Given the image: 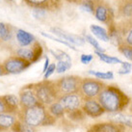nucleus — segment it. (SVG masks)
I'll return each mask as SVG.
<instances>
[{"instance_id":"nucleus-1","label":"nucleus","mask_w":132,"mask_h":132,"mask_svg":"<svg viewBox=\"0 0 132 132\" xmlns=\"http://www.w3.org/2000/svg\"><path fill=\"white\" fill-rule=\"evenodd\" d=\"M105 112L121 113L130 103V97L115 85H106L96 97Z\"/></svg>"},{"instance_id":"nucleus-2","label":"nucleus","mask_w":132,"mask_h":132,"mask_svg":"<svg viewBox=\"0 0 132 132\" xmlns=\"http://www.w3.org/2000/svg\"><path fill=\"white\" fill-rule=\"evenodd\" d=\"M16 116L19 120L34 128L39 126H50L55 125L57 121L42 103L29 108H20Z\"/></svg>"},{"instance_id":"nucleus-3","label":"nucleus","mask_w":132,"mask_h":132,"mask_svg":"<svg viewBox=\"0 0 132 132\" xmlns=\"http://www.w3.org/2000/svg\"><path fill=\"white\" fill-rule=\"evenodd\" d=\"M32 88L37 95L39 102L44 104V106H49L53 102L57 101L60 96L56 88L55 81L44 80L36 84H32Z\"/></svg>"},{"instance_id":"nucleus-4","label":"nucleus","mask_w":132,"mask_h":132,"mask_svg":"<svg viewBox=\"0 0 132 132\" xmlns=\"http://www.w3.org/2000/svg\"><path fill=\"white\" fill-rule=\"evenodd\" d=\"M105 86L106 84L97 78H91V77L82 78L79 89V95L84 100L96 98L100 92L105 88Z\"/></svg>"},{"instance_id":"nucleus-5","label":"nucleus","mask_w":132,"mask_h":132,"mask_svg":"<svg viewBox=\"0 0 132 132\" xmlns=\"http://www.w3.org/2000/svg\"><path fill=\"white\" fill-rule=\"evenodd\" d=\"M82 77L77 75H67L55 81L57 91L60 95L79 94Z\"/></svg>"},{"instance_id":"nucleus-6","label":"nucleus","mask_w":132,"mask_h":132,"mask_svg":"<svg viewBox=\"0 0 132 132\" xmlns=\"http://www.w3.org/2000/svg\"><path fill=\"white\" fill-rule=\"evenodd\" d=\"M2 66L6 74H18L27 70L31 66V63L19 56H11L4 61Z\"/></svg>"},{"instance_id":"nucleus-7","label":"nucleus","mask_w":132,"mask_h":132,"mask_svg":"<svg viewBox=\"0 0 132 132\" xmlns=\"http://www.w3.org/2000/svg\"><path fill=\"white\" fill-rule=\"evenodd\" d=\"M94 15L98 21L105 23L108 27L114 24L115 15H114L113 9H111L108 4L101 0L95 2V9Z\"/></svg>"},{"instance_id":"nucleus-8","label":"nucleus","mask_w":132,"mask_h":132,"mask_svg":"<svg viewBox=\"0 0 132 132\" xmlns=\"http://www.w3.org/2000/svg\"><path fill=\"white\" fill-rule=\"evenodd\" d=\"M57 101L62 104V106L66 111V114H68L74 110L80 109L84 99L81 97L79 94H71V95H60Z\"/></svg>"},{"instance_id":"nucleus-9","label":"nucleus","mask_w":132,"mask_h":132,"mask_svg":"<svg viewBox=\"0 0 132 132\" xmlns=\"http://www.w3.org/2000/svg\"><path fill=\"white\" fill-rule=\"evenodd\" d=\"M19 98L20 108H29L40 103L37 98V95L32 88V85H27L20 90Z\"/></svg>"},{"instance_id":"nucleus-10","label":"nucleus","mask_w":132,"mask_h":132,"mask_svg":"<svg viewBox=\"0 0 132 132\" xmlns=\"http://www.w3.org/2000/svg\"><path fill=\"white\" fill-rule=\"evenodd\" d=\"M81 109L84 111L87 117H90L92 119H97L101 117L104 113H106L96 98L85 99Z\"/></svg>"},{"instance_id":"nucleus-11","label":"nucleus","mask_w":132,"mask_h":132,"mask_svg":"<svg viewBox=\"0 0 132 132\" xmlns=\"http://www.w3.org/2000/svg\"><path fill=\"white\" fill-rule=\"evenodd\" d=\"M126 127L123 125L115 121H106L99 122L92 125L87 130V132H125Z\"/></svg>"},{"instance_id":"nucleus-12","label":"nucleus","mask_w":132,"mask_h":132,"mask_svg":"<svg viewBox=\"0 0 132 132\" xmlns=\"http://www.w3.org/2000/svg\"><path fill=\"white\" fill-rule=\"evenodd\" d=\"M51 32L54 35H56L58 38L63 39L64 40L70 43L72 45H83L85 44V39L78 37V36H75V35H72V34L68 33V32L62 30L61 28H58V27L51 28Z\"/></svg>"},{"instance_id":"nucleus-13","label":"nucleus","mask_w":132,"mask_h":132,"mask_svg":"<svg viewBox=\"0 0 132 132\" xmlns=\"http://www.w3.org/2000/svg\"><path fill=\"white\" fill-rule=\"evenodd\" d=\"M116 26L121 35L123 44L132 46V19H126L121 25Z\"/></svg>"},{"instance_id":"nucleus-14","label":"nucleus","mask_w":132,"mask_h":132,"mask_svg":"<svg viewBox=\"0 0 132 132\" xmlns=\"http://www.w3.org/2000/svg\"><path fill=\"white\" fill-rule=\"evenodd\" d=\"M16 120H18L16 114L1 113L0 114V132L11 130L12 126L16 121Z\"/></svg>"},{"instance_id":"nucleus-15","label":"nucleus","mask_w":132,"mask_h":132,"mask_svg":"<svg viewBox=\"0 0 132 132\" xmlns=\"http://www.w3.org/2000/svg\"><path fill=\"white\" fill-rule=\"evenodd\" d=\"M4 103L6 104L8 112L12 114H18L19 108V98L15 95H2Z\"/></svg>"},{"instance_id":"nucleus-16","label":"nucleus","mask_w":132,"mask_h":132,"mask_svg":"<svg viewBox=\"0 0 132 132\" xmlns=\"http://www.w3.org/2000/svg\"><path fill=\"white\" fill-rule=\"evenodd\" d=\"M15 37H16V40L19 44V45L21 47H26L29 46L31 44L35 43V37L32 34H30L27 31H24L22 29H19L15 33Z\"/></svg>"},{"instance_id":"nucleus-17","label":"nucleus","mask_w":132,"mask_h":132,"mask_svg":"<svg viewBox=\"0 0 132 132\" xmlns=\"http://www.w3.org/2000/svg\"><path fill=\"white\" fill-rule=\"evenodd\" d=\"M118 15L125 19H132V0H122L119 4Z\"/></svg>"},{"instance_id":"nucleus-18","label":"nucleus","mask_w":132,"mask_h":132,"mask_svg":"<svg viewBox=\"0 0 132 132\" xmlns=\"http://www.w3.org/2000/svg\"><path fill=\"white\" fill-rule=\"evenodd\" d=\"M110 121L119 122L121 125H123L125 127H129L132 129V117L125 115L122 113L112 114V117L110 118Z\"/></svg>"},{"instance_id":"nucleus-19","label":"nucleus","mask_w":132,"mask_h":132,"mask_svg":"<svg viewBox=\"0 0 132 132\" xmlns=\"http://www.w3.org/2000/svg\"><path fill=\"white\" fill-rule=\"evenodd\" d=\"M47 110L56 119H61L66 115V111L59 101H55L52 104H50L49 106H47Z\"/></svg>"},{"instance_id":"nucleus-20","label":"nucleus","mask_w":132,"mask_h":132,"mask_svg":"<svg viewBox=\"0 0 132 132\" xmlns=\"http://www.w3.org/2000/svg\"><path fill=\"white\" fill-rule=\"evenodd\" d=\"M90 29L92 31V33L95 35L96 38H98L99 40H101L102 42H110V39H109V35H108V32L106 30L100 27L98 25H95V24H92L90 26Z\"/></svg>"},{"instance_id":"nucleus-21","label":"nucleus","mask_w":132,"mask_h":132,"mask_svg":"<svg viewBox=\"0 0 132 132\" xmlns=\"http://www.w3.org/2000/svg\"><path fill=\"white\" fill-rule=\"evenodd\" d=\"M11 131L13 132H37V129L29 126L28 125H26L25 122H23L20 120H16L14 125L12 126Z\"/></svg>"},{"instance_id":"nucleus-22","label":"nucleus","mask_w":132,"mask_h":132,"mask_svg":"<svg viewBox=\"0 0 132 132\" xmlns=\"http://www.w3.org/2000/svg\"><path fill=\"white\" fill-rule=\"evenodd\" d=\"M15 54H16L15 56H19V57L24 59V60H26V61H29L31 64H33V60H34L33 48L19 47V49H16Z\"/></svg>"},{"instance_id":"nucleus-23","label":"nucleus","mask_w":132,"mask_h":132,"mask_svg":"<svg viewBox=\"0 0 132 132\" xmlns=\"http://www.w3.org/2000/svg\"><path fill=\"white\" fill-rule=\"evenodd\" d=\"M95 54L97 57H98L102 62L106 63V64H121L122 63L121 59L117 58V57H113V56H109L105 54L104 52H100V51H95Z\"/></svg>"},{"instance_id":"nucleus-24","label":"nucleus","mask_w":132,"mask_h":132,"mask_svg":"<svg viewBox=\"0 0 132 132\" xmlns=\"http://www.w3.org/2000/svg\"><path fill=\"white\" fill-rule=\"evenodd\" d=\"M68 115V118L70 119V121H74V122H80V121H83L86 119V114L84 113V111L82 109H77V110H74L72 112H70V113L67 114Z\"/></svg>"},{"instance_id":"nucleus-25","label":"nucleus","mask_w":132,"mask_h":132,"mask_svg":"<svg viewBox=\"0 0 132 132\" xmlns=\"http://www.w3.org/2000/svg\"><path fill=\"white\" fill-rule=\"evenodd\" d=\"M12 38V31L5 23L0 22V40L7 42Z\"/></svg>"},{"instance_id":"nucleus-26","label":"nucleus","mask_w":132,"mask_h":132,"mask_svg":"<svg viewBox=\"0 0 132 132\" xmlns=\"http://www.w3.org/2000/svg\"><path fill=\"white\" fill-rule=\"evenodd\" d=\"M50 53L54 56V58L56 60H58V62H69L71 63V58L70 57V55L66 53V52L62 51V50H50Z\"/></svg>"},{"instance_id":"nucleus-27","label":"nucleus","mask_w":132,"mask_h":132,"mask_svg":"<svg viewBox=\"0 0 132 132\" xmlns=\"http://www.w3.org/2000/svg\"><path fill=\"white\" fill-rule=\"evenodd\" d=\"M89 73L94 75L95 78L97 79H113L114 73L112 71H106V72H102V71H95V70H89Z\"/></svg>"},{"instance_id":"nucleus-28","label":"nucleus","mask_w":132,"mask_h":132,"mask_svg":"<svg viewBox=\"0 0 132 132\" xmlns=\"http://www.w3.org/2000/svg\"><path fill=\"white\" fill-rule=\"evenodd\" d=\"M118 49L125 58L132 62V46L122 44L120 46H118Z\"/></svg>"},{"instance_id":"nucleus-29","label":"nucleus","mask_w":132,"mask_h":132,"mask_svg":"<svg viewBox=\"0 0 132 132\" xmlns=\"http://www.w3.org/2000/svg\"><path fill=\"white\" fill-rule=\"evenodd\" d=\"M40 34H42V36L47 38V39H50V40H54V42H57V43H59V44H64V45H67L68 47L71 48V49H72V50H74V51L76 50V48L74 47V45L70 44V43H68V42L62 40V39H60V38L54 37V36H52V35H50V34H46V33H44V32H40Z\"/></svg>"},{"instance_id":"nucleus-30","label":"nucleus","mask_w":132,"mask_h":132,"mask_svg":"<svg viewBox=\"0 0 132 132\" xmlns=\"http://www.w3.org/2000/svg\"><path fill=\"white\" fill-rule=\"evenodd\" d=\"M80 7L82 8V10L94 14L95 9V2L94 0H83L80 4Z\"/></svg>"},{"instance_id":"nucleus-31","label":"nucleus","mask_w":132,"mask_h":132,"mask_svg":"<svg viewBox=\"0 0 132 132\" xmlns=\"http://www.w3.org/2000/svg\"><path fill=\"white\" fill-rule=\"evenodd\" d=\"M32 48H33V52H34L33 63H36V62H38L39 60H40L44 50H43V47H42V45L40 44V43H38V42H36V43L33 44V47Z\"/></svg>"},{"instance_id":"nucleus-32","label":"nucleus","mask_w":132,"mask_h":132,"mask_svg":"<svg viewBox=\"0 0 132 132\" xmlns=\"http://www.w3.org/2000/svg\"><path fill=\"white\" fill-rule=\"evenodd\" d=\"M85 40L89 43V44L92 45L93 47L95 49V51H100V52H104V49H103L101 46H100V44H98V42L95 40V38L91 36V35H86L85 36Z\"/></svg>"},{"instance_id":"nucleus-33","label":"nucleus","mask_w":132,"mask_h":132,"mask_svg":"<svg viewBox=\"0 0 132 132\" xmlns=\"http://www.w3.org/2000/svg\"><path fill=\"white\" fill-rule=\"evenodd\" d=\"M71 68V63L69 62H58L56 64V72L57 73H62L66 70H70Z\"/></svg>"},{"instance_id":"nucleus-34","label":"nucleus","mask_w":132,"mask_h":132,"mask_svg":"<svg viewBox=\"0 0 132 132\" xmlns=\"http://www.w3.org/2000/svg\"><path fill=\"white\" fill-rule=\"evenodd\" d=\"M132 70V64L129 62H122L121 63V67L120 70H118V73L121 75H125V74L130 73Z\"/></svg>"},{"instance_id":"nucleus-35","label":"nucleus","mask_w":132,"mask_h":132,"mask_svg":"<svg viewBox=\"0 0 132 132\" xmlns=\"http://www.w3.org/2000/svg\"><path fill=\"white\" fill-rule=\"evenodd\" d=\"M55 70H56V65L55 64H50L49 67L47 68L46 71L44 73V80H48V78H49L52 74L55 72Z\"/></svg>"},{"instance_id":"nucleus-36","label":"nucleus","mask_w":132,"mask_h":132,"mask_svg":"<svg viewBox=\"0 0 132 132\" xmlns=\"http://www.w3.org/2000/svg\"><path fill=\"white\" fill-rule=\"evenodd\" d=\"M46 15V11L43 8H36L33 10V15L36 19H43Z\"/></svg>"},{"instance_id":"nucleus-37","label":"nucleus","mask_w":132,"mask_h":132,"mask_svg":"<svg viewBox=\"0 0 132 132\" xmlns=\"http://www.w3.org/2000/svg\"><path fill=\"white\" fill-rule=\"evenodd\" d=\"M94 59V56L92 54H82L80 57V61L84 65H88L89 63H91Z\"/></svg>"},{"instance_id":"nucleus-38","label":"nucleus","mask_w":132,"mask_h":132,"mask_svg":"<svg viewBox=\"0 0 132 132\" xmlns=\"http://www.w3.org/2000/svg\"><path fill=\"white\" fill-rule=\"evenodd\" d=\"M26 1L31 5H34V6H43L48 0H26Z\"/></svg>"},{"instance_id":"nucleus-39","label":"nucleus","mask_w":132,"mask_h":132,"mask_svg":"<svg viewBox=\"0 0 132 132\" xmlns=\"http://www.w3.org/2000/svg\"><path fill=\"white\" fill-rule=\"evenodd\" d=\"M1 113H9L7 106H6V104L4 103L3 99H2V96H0V114Z\"/></svg>"},{"instance_id":"nucleus-40","label":"nucleus","mask_w":132,"mask_h":132,"mask_svg":"<svg viewBox=\"0 0 132 132\" xmlns=\"http://www.w3.org/2000/svg\"><path fill=\"white\" fill-rule=\"evenodd\" d=\"M48 67H49V58L46 56V57H45V62H44V70H43V72H44V73L46 71Z\"/></svg>"},{"instance_id":"nucleus-41","label":"nucleus","mask_w":132,"mask_h":132,"mask_svg":"<svg viewBox=\"0 0 132 132\" xmlns=\"http://www.w3.org/2000/svg\"><path fill=\"white\" fill-rule=\"evenodd\" d=\"M5 74H6V72H5V70H4L3 66H0V76L5 75Z\"/></svg>"},{"instance_id":"nucleus-42","label":"nucleus","mask_w":132,"mask_h":132,"mask_svg":"<svg viewBox=\"0 0 132 132\" xmlns=\"http://www.w3.org/2000/svg\"><path fill=\"white\" fill-rule=\"evenodd\" d=\"M94 1H95V2H97V1H100V0H94Z\"/></svg>"}]
</instances>
